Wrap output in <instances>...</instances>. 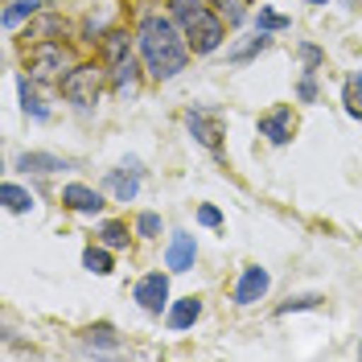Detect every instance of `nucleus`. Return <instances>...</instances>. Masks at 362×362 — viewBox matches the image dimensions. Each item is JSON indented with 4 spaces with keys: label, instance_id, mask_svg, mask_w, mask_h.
<instances>
[{
    "label": "nucleus",
    "instance_id": "f8f14e48",
    "mask_svg": "<svg viewBox=\"0 0 362 362\" xmlns=\"http://www.w3.org/2000/svg\"><path fill=\"white\" fill-rule=\"evenodd\" d=\"M13 169H21V173H62V169H74V160L58 157V153H21Z\"/></svg>",
    "mask_w": 362,
    "mask_h": 362
},
{
    "label": "nucleus",
    "instance_id": "f257e3e1",
    "mask_svg": "<svg viewBox=\"0 0 362 362\" xmlns=\"http://www.w3.org/2000/svg\"><path fill=\"white\" fill-rule=\"evenodd\" d=\"M136 49H140V62H144V74L153 83H169L177 78L185 62H189V42L181 33V25L173 21V13H144L140 25H136Z\"/></svg>",
    "mask_w": 362,
    "mask_h": 362
},
{
    "label": "nucleus",
    "instance_id": "b1692460",
    "mask_svg": "<svg viewBox=\"0 0 362 362\" xmlns=\"http://www.w3.org/2000/svg\"><path fill=\"white\" fill-rule=\"evenodd\" d=\"M321 293H300V296H288L284 305H276V317H288V313H300V309H321Z\"/></svg>",
    "mask_w": 362,
    "mask_h": 362
},
{
    "label": "nucleus",
    "instance_id": "9b49d317",
    "mask_svg": "<svg viewBox=\"0 0 362 362\" xmlns=\"http://www.w3.org/2000/svg\"><path fill=\"white\" fill-rule=\"evenodd\" d=\"M194 259H198V243H194V235H173L169 247H165V268L169 272H189L194 268Z\"/></svg>",
    "mask_w": 362,
    "mask_h": 362
},
{
    "label": "nucleus",
    "instance_id": "dca6fc26",
    "mask_svg": "<svg viewBox=\"0 0 362 362\" xmlns=\"http://www.w3.org/2000/svg\"><path fill=\"white\" fill-rule=\"evenodd\" d=\"M54 33H66V21L58 13H45L42 21H29L25 25V42H54Z\"/></svg>",
    "mask_w": 362,
    "mask_h": 362
},
{
    "label": "nucleus",
    "instance_id": "a878e982",
    "mask_svg": "<svg viewBox=\"0 0 362 362\" xmlns=\"http://www.w3.org/2000/svg\"><path fill=\"white\" fill-rule=\"evenodd\" d=\"M83 338H87V346H107V350H115V346H119V338H115L112 325H90Z\"/></svg>",
    "mask_w": 362,
    "mask_h": 362
},
{
    "label": "nucleus",
    "instance_id": "423d86ee",
    "mask_svg": "<svg viewBox=\"0 0 362 362\" xmlns=\"http://www.w3.org/2000/svg\"><path fill=\"white\" fill-rule=\"evenodd\" d=\"M185 128L194 132V140H198L202 148H210L214 157H223V119H218V115L202 112V107H189V112H185Z\"/></svg>",
    "mask_w": 362,
    "mask_h": 362
},
{
    "label": "nucleus",
    "instance_id": "412c9836",
    "mask_svg": "<svg viewBox=\"0 0 362 362\" xmlns=\"http://www.w3.org/2000/svg\"><path fill=\"white\" fill-rule=\"evenodd\" d=\"M17 90H21V112L25 115H33V119H49V107L37 99V90H33L29 78H17Z\"/></svg>",
    "mask_w": 362,
    "mask_h": 362
},
{
    "label": "nucleus",
    "instance_id": "7c9ffc66",
    "mask_svg": "<svg viewBox=\"0 0 362 362\" xmlns=\"http://www.w3.org/2000/svg\"><path fill=\"white\" fill-rule=\"evenodd\" d=\"M198 223L202 226H223V210H218V206H198Z\"/></svg>",
    "mask_w": 362,
    "mask_h": 362
},
{
    "label": "nucleus",
    "instance_id": "4be33fe9",
    "mask_svg": "<svg viewBox=\"0 0 362 362\" xmlns=\"http://www.w3.org/2000/svg\"><path fill=\"white\" fill-rule=\"evenodd\" d=\"M268 45H272V33H259V29H255V37H251L247 45H239V49H230L226 58H230V62H251V58H255V54H264Z\"/></svg>",
    "mask_w": 362,
    "mask_h": 362
},
{
    "label": "nucleus",
    "instance_id": "c756f323",
    "mask_svg": "<svg viewBox=\"0 0 362 362\" xmlns=\"http://www.w3.org/2000/svg\"><path fill=\"white\" fill-rule=\"evenodd\" d=\"M296 99H300V103H317V74L305 70V78L296 83Z\"/></svg>",
    "mask_w": 362,
    "mask_h": 362
},
{
    "label": "nucleus",
    "instance_id": "1a4fd4ad",
    "mask_svg": "<svg viewBox=\"0 0 362 362\" xmlns=\"http://www.w3.org/2000/svg\"><path fill=\"white\" fill-rule=\"evenodd\" d=\"M140 173H144V169H140V160L128 157V160H124V169H112L103 185L115 194V202H132L136 189H140Z\"/></svg>",
    "mask_w": 362,
    "mask_h": 362
},
{
    "label": "nucleus",
    "instance_id": "cd10ccee",
    "mask_svg": "<svg viewBox=\"0 0 362 362\" xmlns=\"http://www.w3.org/2000/svg\"><path fill=\"white\" fill-rule=\"evenodd\" d=\"M136 235H140V239H157V235H160V214L144 210V214L136 218Z\"/></svg>",
    "mask_w": 362,
    "mask_h": 362
},
{
    "label": "nucleus",
    "instance_id": "2f4dec72",
    "mask_svg": "<svg viewBox=\"0 0 362 362\" xmlns=\"http://www.w3.org/2000/svg\"><path fill=\"white\" fill-rule=\"evenodd\" d=\"M309 4H329V0H309Z\"/></svg>",
    "mask_w": 362,
    "mask_h": 362
},
{
    "label": "nucleus",
    "instance_id": "f03ea898",
    "mask_svg": "<svg viewBox=\"0 0 362 362\" xmlns=\"http://www.w3.org/2000/svg\"><path fill=\"white\" fill-rule=\"evenodd\" d=\"M169 13L181 25V33H185V42H189L194 54H214L223 45L226 25H223V13L210 0H173Z\"/></svg>",
    "mask_w": 362,
    "mask_h": 362
},
{
    "label": "nucleus",
    "instance_id": "aec40b11",
    "mask_svg": "<svg viewBox=\"0 0 362 362\" xmlns=\"http://www.w3.org/2000/svg\"><path fill=\"white\" fill-rule=\"evenodd\" d=\"M95 235H99V243H103V247H112V251H124V247H128V239H132V235H128V226L115 223V218L99 223V230H95Z\"/></svg>",
    "mask_w": 362,
    "mask_h": 362
},
{
    "label": "nucleus",
    "instance_id": "bb28decb",
    "mask_svg": "<svg viewBox=\"0 0 362 362\" xmlns=\"http://www.w3.org/2000/svg\"><path fill=\"white\" fill-rule=\"evenodd\" d=\"M296 54H300V62H305V70H309V74H317V70H321V62H325V54H321L313 42H300V45H296Z\"/></svg>",
    "mask_w": 362,
    "mask_h": 362
},
{
    "label": "nucleus",
    "instance_id": "393cba45",
    "mask_svg": "<svg viewBox=\"0 0 362 362\" xmlns=\"http://www.w3.org/2000/svg\"><path fill=\"white\" fill-rule=\"evenodd\" d=\"M288 17H280V13H272V8H259V13H255V29H259V33H280V29H288Z\"/></svg>",
    "mask_w": 362,
    "mask_h": 362
},
{
    "label": "nucleus",
    "instance_id": "6e6552de",
    "mask_svg": "<svg viewBox=\"0 0 362 362\" xmlns=\"http://www.w3.org/2000/svg\"><path fill=\"white\" fill-rule=\"evenodd\" d=\"M293 132H296L293 107H272V112L259 115V136H268V144H276V148H284L293 140Z\"/></svg>",
    "mask_w": 362,
    "mask_h": 362
},
{
    "label": "nucleus",
    "instance_id": "f3484780",
    "mask_svg": "<svg viewBox=\"0 0 362 362\" xmlns=\"http://www.w3.org/2000/svg\"><path fill=\"white\" fill-rule=\"evenodd\" d=\"M124 58H132V37H128L124 29H107V33H103V62L115 66V62H124Z\"/></svg>",
    "mask_w": 362,
    "mask_h": 362
},
{
    "label": "nucleus",
    "instance_id": "6ab92c4d",
    "mask_svg": "<svg viewBox=\"0 0 362 362\" xmlns=\"http://www.w3.org/2000/svg\"><path fill=\"white\" fill-rule=\"evenodd\" d=\"M83 268L95 272V276H112L115 264H112V247H103V243H95V247L83 251Z\"/></svg>",
    "mask_w": 362,
    "mask_h": 362
},
{
    "label": "nucleus",
    "instance_id": "7ed1b4c3",
    "mask_svg": "<svg viewBox=\"0 0 362 362\" xmlns=\"http://www.w3.org/2000/svg\"><path fill=\"white\" fill-rule=\"evenodd\" d=\"M74 66H78V62L70 58V49L62 42H37L33 54H29V78H33V83H54V87H62V78H66Z\"/></svg>",
    "mask_w": 362,
    "mask_h": 362
},
{
    "label": "nucleus",
    "instance_id": "5701e85b",
    "mask_svg": "<svg viewBox=\"0 0 362 362\" xmlns=\"http://www.w3.org/2000/svg\"><path fill=\"white\" fill-rule=\"evenodd\" d=\"M341 103H346V115L362 119V74L346 78V87H341Z\"/></svg>",
    "mask_w": 362,
    "mask_h": 362
},
{
    "label": "nucleus",
    "instance_id": "20e7f679",
    "mask_svg": "<svg viewBox=\"0 0 362 362\" xmlns=\"http://www.w3.org/2000/svg\"><path fill=\"white\" fill-rule=\"evenodd\" d=\"M103 78H107V70H103V66H95V62H78V66L62 78V99L87 112V107H95V103H99Z\"/></svg>",
    "mask_w": 362,
    "mask_h": 362
},
{
    "label": "nucleus",
    "instance_id": "c85d7f7f",
    "mask_svg": "<svg viewBox=\"0 0 362 362\" xmlns=\"http://www.w3.org/2000/svg\"><path fill=\"white\" fill-rule=\"evenodd\" d=\"M210 4H214V8L226 17V25H239V21H243V4H239V0H210Z\"/></svg>",
    "mask_w": 362,
    "mask_h": 362
},
{
    "label": "nucleus",
    "instance_id": "4468645a",
    "mask_svg": "<svg viewBox=\"0 0 362 362\" xmlns=\"http://www.w3.org/2000/svg\"><path fill=\"white\" fill-rule=\"evenodd\" d=\"M198 317H202V296H181V300L169 305L165 321H169V329H189Z\"/></svg>",
    "mask_w": 362,
    "mask_h": 362
},
{
    "label": "nucleus",
    "instance_id": "39448f33",
    "mask_svg": "<svg viewBox=\"0 0 362 362\" xmlns=\"http://www.w3.org/2000/svg\"><path fill=\"white\" fill-rule=\"evenodd\" d=\"M132 300L148 317L169 313V276H165V272H148V276H140L136 288H132Z\"/></svg>",
    "mask_w": 362,
    "mask_h": 362
},
{
    "label": "nucleus",
    "instance_id": "a211bd4d",
    "mask_svg": "<svg viewBox=\"0 0 362 362\" xmlns=\"http://www.w3.org/2000/svg\"><path fill=\"white\" fill-rule=\"evenodd\" d=\"M42 4H45V0H8L0 21H4V29H17L21 21H29V17H37V13H42Z\"/></svg>",
    "mask_w": 362,
    "mask_h": 362
},
{
    "label": "nucleus",
    "instance_id": "ddd939ff",
    "mask_svg": "<svg viewBox=\"0 0 362 362\" xmlns=\"http://www.w3.org/2000/svg\"><path fill=\"white\" fill-rule=\"evenodd\" d=\"M140 62H136V54L132 58H124V62H115V66H107V83H112L119 95H136L140 90Z\"/></svg>",
    "mask_w": 362,
    "mask_h": 362
},
{
    "label": "nucleus",
    "instance_id": "2eb2a0df",
    "mask_svg": "<svg viewBox=\"0 0 362 362\" xmlns=\"http://www.w3.org/2000/svg\"><path fill=\"white\" fill-rule=\"evenodd\" d=\"M0 198H4V210H8V214H29V210L37 206V198H33L25 185H17V181H4V185H0Z\"/></svg>",
    "mask_w": 362,
    "mask_h": 362
},
{
    "label": "nucleus",
    "instance_id": "0eeeda50",
    "mask_svg": "<svg viewBox=\"0 0 362 362\" xmlns=\"http://www.w3.org/2000/svg\"><path fill=\"white\" fill-rule=\"evenodd\" d=\"M272 288V276L268 268H259V264H251V268H243V276H239V284H235V293H230V300L235 305H255V300H264Z\"/></svg>",
    "mask_w": 362,
    "mask_h": 362
},
{
    "label": "nucleus",
    "instance_id": "9d476101",
    "mask_svg": "<svg viewBox=\"0 0 362 362\" xmlns=\"http://www.w3.org/2000/svg\"><path fill=\"white\" fill-rule=\"evenodd\" d=\"M62 206L74 210V214H99L107 202H103L99 189H90V185H83V181H70V185H62Z\"/></svg>",
    "mask_w": 362,
    "mask_h": 362
}]
</instances>
